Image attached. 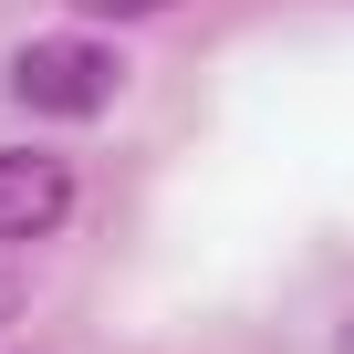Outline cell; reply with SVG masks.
I'll list each match as a JSON object with an SVG mask.
<instances>
[{"label": "cell", "mask_w": 354, "mask_h": 354, "mask_svg": "<svg viewBox=\"0 0 354 354\" xmlns=\"http://www.w3.org/2000/svg\"><path fill=\"white\" fill-rule=\"evenodd\" d=\"M115 84H125V63H115V42H94V32H53V42L11 53V104H21V115L84 125V115L115 104Z\"/></svg>", "instance_id": "1"}, {"label": "cell", "mask_w": 354, "mask_h": 354, "mask_svg": "<svg viewBox=\"0 0 354 354\" xmlns=\"http://www.w3.org/2000/svg\"><path fill=\"white\" fill-rule=\"evenodd\" d=\"M73 219V167L53 146H0V250L11 240H53Z\"/></svg>", "instance_id": "2"}, {"label": "cell", "mask_w": 354, "mask_h": 354, "mask_svg": "<svg viewBox=\"0 0 354 354\" xmlns=\"http://www.w3.org/2000/svg\"><path fill=\"white\" fill-rule=\"evenodd\" d=\"M84 21H146V11H167V0H73Z\"/></svg>", "instance_id": "3"}, {"label": "cell", "mask_w": 354, "mask_h": 354, "mask_svg": "<svg viewBox=\"0 0 354 354\" xmlns=\"http://www.w3.org/2000/svg\"><path fill=\"white\" fill-rule=\"evenodd\" d=\"M11 313H21V281H11V271H0V323H11Z\"/></svg>", "instance_id": "4"}, {"label": "cell", "mask_w": 354, "mask_h": 354, "mask_svg": "<svg viewBox=\"0 0 354 354\" xmlns=\"http://www.w3.org/2000/svg\"><path fill=\"white\" fill-rule=\"evenodd\" d=\"M344 354H354V323H344Z\"/></svg>", "instance_id": "5"}]
</instances>
